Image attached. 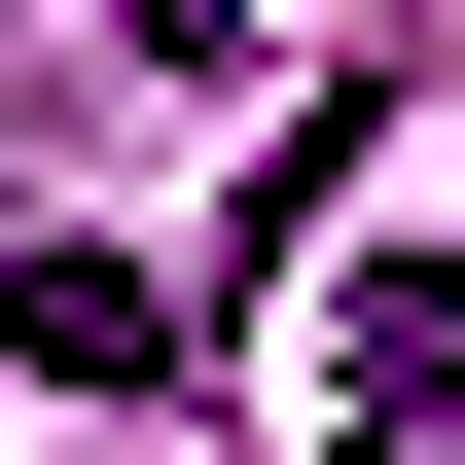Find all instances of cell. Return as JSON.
Returning a JSON list of instances; mask_svg holds the SVG:
<instances>
[{"label": "cell", "instance_id": "obj_1", "mask_svg": "<svg viewBox=\"0 0 465 465\" xmlns=\"http://www.w3.org/2000/svg\"><path fill=\"white\" fill-rule=\"evenodd\" d=\"M322 430H394V465H465V287H358V322H322Z\"/></svg>", "mask_w": 465, "mask_h": 465}]
</instances>
